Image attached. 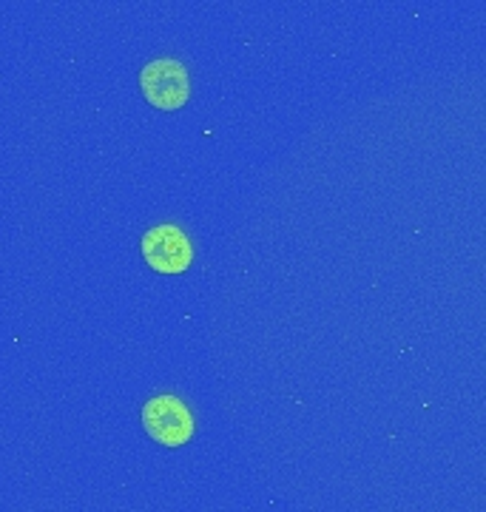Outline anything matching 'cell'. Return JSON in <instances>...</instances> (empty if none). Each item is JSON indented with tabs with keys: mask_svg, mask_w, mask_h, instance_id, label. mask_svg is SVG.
Masks as SVG:
<instances>
[{
	"mask_svg": "<svg viewBox=\"0 0 486 512\" xmlns=\"http://www.w3.org/2000/svg\"><path fill=\"white\" fill-rule=\"evenodd\" d=\"M140 86H143L148 103L162 111L180 109L191 97L188 69L182 66L180 60H171V57L151 60L140 74Z\"/></svg>",
	"mask_w": 486,
	"mask_h": 512,
	"instance_id": "cell-1",
	"label": "cell"
},
{
	"mask_svg": "<svg viewBox=\"0 0 486 512\" xmlns=\"http://www.w3.org/2000/svg\"><path fill=\"white\" fill-rule=\"evenodd\" d=\"M143 427L165 447H182L194 436V416L177 396H154L143 407Z\"/></svg>",
	"mask_w": 486,
	"mask_h": 512,
	"instance_id": "cell-2",
	"label": "cell"
},
{
	"mask_svg": "<svg viewBox=\"0 0 486 512\" xmlns=\"http://www.w3.org/2000/svg\"><path fill=\"white\" fill-rule=\"evenodd\" d=\"M143 256L160 274H182L194 262V245L177 225H157L143 237Z\"/></svg>",
	"mask_w": 486,
	"mask_h": 512,
	"instance_id": "cell-3",
	"label": "cell"
}]
</instances>
